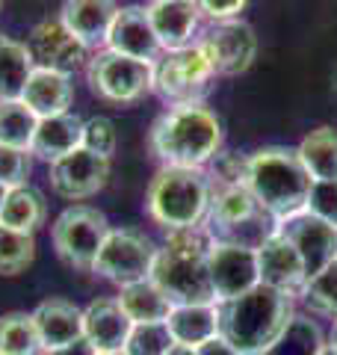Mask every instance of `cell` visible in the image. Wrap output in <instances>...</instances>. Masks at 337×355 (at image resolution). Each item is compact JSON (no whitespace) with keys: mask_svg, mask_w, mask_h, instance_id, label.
Instances as JSON below:
<instances>
[{"mask_svg":"<svg viewBox=\"0 0 337 355\" xmlns=\"http://www.w3.org/2000/svg\"><path fill=\"white\" fill-rule=\"evenodd\" d=\"M293 320V302L275 287L257 284L219 308V338L240 355H263Z\"/></svg>","mask_w":337,"mask_h":355,"instance_id":"6da1fadb","label":"cell"},{"mask_svg":"<svg viewBox=\"0 0 337 355\" xmlns=\"http://www.w3.org/2000/svg\"><path fill=\"white\" fill-rule=\"evenodd\" d=\"M245 187L254 196L257 207H263L275 219H284L305 210L313 178L305 169L296 148L269 146L249 154Z\"/></svg>","mask_w":337,"mask_h":355,"instance_id":"7a4b0ae2","label":"cell"},{"mask_svg":"<svg viewBox=\"0 0 337 355\" xmlns=\"http://www.w3.org/2000/svg\"><path fill=\"white\" fill-rule=\"evenodd\" d=\"M222 121L205 104H178L154 121L151 151L166 166L201 169L219 154Z\"/></svg>","mask_w":337,"mask_h":355,"instance_id":"3957f363","label":"cell"},{"mask_svg":"<svg viewBox=\"0 0 337 355\" xmlns=\"http://www.w3.org/2000/svg\"><path fill=\"white\" fill-rule=\"evenodd\" d=\"M148 214L166 231L201 225L210 205V178L205 169H184V166H163L145 196Z\"/></svg>","mask_w":337,"mask_h":355,"instance_id":"277c9868","label":"cell"},{"mask_svg":"<svg viewBox=\"0 0 337 355\" xmlns=\"http://www.w3.org/2000/svg\"><path fill=\"white\" fill-rule=\"evenodd\" d=\"M110 234V222L98 207L71 205L56 216L51 228V240L56 254L77 270H92L95 258Z\"/></svg>","mask_w":337,"mask_h":355,"instance_id":"5b68a950","label":"cell"},{"mask_svg":"<svg viewBox=\"0 0 337 355\" xmlns=\"http://www.w3.org/2000/svg\"><path fill=\"white\" fill-rule=\"evenodd\" d=\"M86 80L92 92L112 104H133L154 86V65L121 57L116 51H98L86 62Z\"/></svg>","mask_w":337,"mask_h":355,"instance_id":"8992f818","label":"cell"},{"mask_svg":"<svg viewBox=\"0 0 337 355\" xmlns=\"http://www.w3.org/2000/svg\"><path fill=\"white\" fill-rule=\"evenodd\" d=\"M213 69L207 57L201 53L198 44H189L181 51H168L163 60L154 62V92L168 101L178 104H201L207 86H210Z\"/></svg>","mask_w":337,"mask_h":355,"instance_id":"52a82bcc","label":"cell"},{"mask_svg":"<svg viewBox=\"0 0 337 355\" xmlns=\"http://www.w3.org/2000/svg\"><path fill=\"white\" fill-rule=\"evenodd\" d=\"M157 258V246L151 237H145L137 228H110V234L101 246L95 266L98 275H104L107 282L125 287L133 282H142L151 275V266Z\"/></svg>","mask_w":337,"mask_h":355,"instance_id":"ba28073f","label":"cell"},{"mask_svg":"<svg viewBox=\"0 0 337 355\" xmlns=\"http://www.w3.org/2000/svg\"><path fill=\"white\" fill-rule=\"evenodd\" d=\"M148 279L160 287L172 305H216L207 275V258H189V254L157 249Z\"/></svg>","mask_w":337,"mask_h":355,"instance_id":"9c48e42d","label":"cell"},{"mask_svg":"<svg viewBox=\"0 0 337 355\" xmlns=\"http://www.w3.org/2000/svg\"><path fill=\"white\" fill-rule=\"evenodd\" d=\"M275 234L284 237L299 252L308 279H313L317 272H322L325 266L337 261V228L331 222L313 216L311 210H299L293 216L278 219Z\"/></svg>","mask_w":337,"mask_h":355,"instance_id":"30bf717a","label":"cell"},{"mask_svg":"<svg viewBox=\"0 0 337 355\" xmlns=\"http://www.w3.org/2000/svg\"><path fill=\"white\" fill-rule=\"evenodd\" d=\"M207 275L216 302H231V299L249 293L252 287L261 284V279H257V252L237 246V243L213 240L207 254Z\"/></svg>","mask_w":337,"mask_h":355,"instance_id":"8fae6325","label":"cell"},{"mask_svg":"<svg viewBox=\"0 0 337 355\" xmlns=\"http://www.w3.org/2000/svg\"><path fill=\"white\" fill-rule=\"evenodd\" d=\"M201 53L207 57L213 74H243L252 69L257 57V36L243 21H216L198 42Z\"/></svg>","mask_w":337,"mask_h":355,"instance_id":"7c38bea8","label":"cell"},{"mask_svg":"<svg viewBox=\"0 0 337 355\" xmlns=\"http://www.w3.org/2000/svg\"><path fill=\"white\" fill-rule=\"evenodd\" d=\"M110 178V157L86 151L83 146L71 154L51 163V187L56 196L69 198V202H83V198L104 190Z\"/></svg>","mask_w":337,"mask_h":355,"instance_id":"4fadbf2b","label":"cell"},{"mask_svg":"<svg viewBox=\"0 0 337 355\" xmlns=\"http://www.w3.org/2000/svg\"><path fill=\"white\" fill-rule=\"evenodd\" d=\"M27 48L39 69H51L62 74H71L74 69H80L86 60V48L71 36L69 27L60 18L39 21L27 39Z\"/></svg>","mask_w":337,"mask_h":355,"instance_id":"5bb4252c","label":"cell"},{"mask_svg":"<svg viewBox=\"0 0 337 355\" xmlns=\"http://www.w3.org/2000/svg\"><path fill=\"white\" fill-rule=\"evenodd\" d=\"M257 279H261V284L275 287L287 296H302L308 284L305 263H302L299 252L278 234H273L257 249Z\"/></svg>","mask_w":337,"mask_h":355,"instance_id":"9a60e30c","label":"cell"},{"mask_svg":"<svg viewBox=\"0 0 337 355\" xmlns=\"http://www.w3.org/2000/svg\"><path fill=\"white\" fill-rule=\"evenodd\" d=\"M107 51H116L121 57H130V60H142V62H151L157 60L160 53V42H157L154 30H151V21L145 6H125L119 9L116 18H112V27L107 33Z\"/></svg>","mask_w":337,"mask_h":355,"instance_id":"2e32d148","label":"cell"},{"mask_svg":"<svg viewBox=\"0 0 337 355\" xmlns=\"http://www.w3.org/2000/svg\"><path fill=\"white\" fill-rule=\"evenodd\" d=\"M145 12H148L151 30L166 53L193 44L201 18L196 0H154L151 6H145Z\"/></svg>","mask_w":337,"mask_h":355,"instance_id":"e0dca14e","label":"cell"},{"mask_svg":"<svg viewBox=\"0 0 337 355\" xmlns=\"http://www.w3.org/2000/svg\"><path fill=\"white\" fill-rule=\"evenodd\" d=\"M119 6L116 0H65L60 21L83 48H104Z\"/></svg>","mask_w":337,"mask_h":355,"instance_id":"ac0fdd59","label":"cell"},{"mask_svg":"<svg viewBox=\"0 0 337 355\" xmlns=\"http://www.w3.org/2000/svg\"><path fill=\"white\" fill-rule=\"evenodd\" d=\"M133 323L121 311L119 299H95L83 311V338L95 352H125Z\"/></svg>","mask_w":337,"mask_h":355,"instance_id":"d6986e66","label":"cell"},{"mask_svg":"<svg viewBox=\"0 0 337 355\" xmlns=\"http://www.w3.org/2000/svg\"><path fill=\"white\" fill-rule=\"evenodd\" d=\"M21 101L33 110L36 119H51V116H60V113H71V101H74L71 74L39 69L36 65L33 74L27 77Z\"/></svg>","mask_w":337,"mask_h":355,"instance_id":"ffe728a7","label":"cell"},{"mask_svg":"<svg viewBox=\"0 0 337 355\" xmlns=\"http://www.w3.org/2000/svg\"><path fill=\"white\" fill-rule=\"evenodd\" d=\"M33 326L42 349H56L83 338V311L69 299H48L33 311Z\"/></svg>","mask_w":337,"mask_h":355,"instance_id":"44dd1931","label":"cell"},{"mask_svg":"<svg viewBox=\"0 0 337 355\" xmlns=\"http://www.w3.org/2000/svg\"><path fill=\"white\" fill-rule=\"evenodd\" d=\"M254 210H257V202L245 184H210V205H207L205 225L213 234V240H216L228 228L249 219Z\"/></svg>","mask_w":337,"mask_h":355,"instance_id":"7402d4cb","label":"cell"},{"mask_svg":"<svg viewBox=\"0 0 337 355\" xmlns=\"http://www.w3.org/2000/svg\"><path fill=\"white\" fill-rule=\"evenodd\" d=\"M83 139V119L74 113H60L51 119H39L36 133L30 142V154H36L42 160H60L65 154H71L74 148H80Z\"/></svg>","mask_w":337,"mask_h":355,"instance_id":"603a6c76","label":"cell"},{"mask_svg":"<svg viewBox=\"0 0 337 355\" xmlns=\"http://www.w3.org/2000/svg\"><path fill=\"white\" fill-rule=\"evenodd\" d=\"M175 343L201 347L205 340L219 335V308L216 305H175L166 320Z\"/></svg>","mask_w":337,"mask_h":355,"instance_id":"cb8c5ba5","label":"cell"},{"mask_svg":"<svg viewBox=\"0 0 337 355\" xmlns=\"http://www.w3.org/2000/svg\"><path fill=\"white\" fill-rule=\"evenodd\" d=\"M116 299H119L121 311L128 314V320L133 326H139V323H166L168 314H172V308H175L151 279L125 284Z\"/></svg>","mask_w":337,"mask_h":355,"instance_id":"d4e9b609","label":"cell"},{"mask_svg":"<svg viewBox=\"0 0 337 355\" xmlns=\"http://www.w3.org/2000/svg\"><path fill=\"white\" fill-rule=\"evenodd\" d=\"M44 216H48L44 196L36 187H27V184L12 187L3 198V207H0V225L12 231H24V234H33L36 228H42Z\"/></svg>","mask_w":337,"mask_h":355,"instance_id":"484cf974","label":"cell"},{"mask_svg":"<svg viewBox=\"0 0 337 355\" xmlns=\"http://www.w3.org/2000/svg\"><path fill=\"white\" fill-rule=\"evenodd\" d=\"M36 69L27 42L0 36V101H21L27 77Z\"/></svg>","mask_w":337,"mask_h":355,"instance_id":"4316f807","label":"cell"},{"mask_svg":"<svg viewBox=\"0 0 337 355\" xmlns=\"http://www.w3.org/2000/svg\"><path fill=\"white\" fill-rule=\"evenodd\" d=\"M296 151L313 181H337V128L311 130Z\"/></svg>","mask_w":337,"mask_h":355,"instance_id":"83f0119b","label":"cell"},{"mask_svg":"<svg viewBox=\"0 0 337 355\" xmlns=\"http://www.w3.org/2000/svg\"><path fill=\"white\" fill-rule=\"evenodd\" d=\"M0 352L3 355H39L42 343L33 326V314L9 311L0 317Z\"/></svg>","mask_w":337,"mask_h":355,"instance_id":"f1b7e54d","label":"cell"},{"mask_svg":"<svg viewBox=\"0 0 337 355\" xmlns=\"http://www.w3.org/2000/svg\"><path fill=\"white\" fill-rule=\"evenodd\" d=\"M39 119L24 101H0V146L30 151Z\"/></svg>","mask_w":337,"mask_h":355,"instance_id":"f546056e","label":"cell"},{"mask_svg":"<svg viewBox=\"0 0 337 355\" xmlns=\"http://www.w3.org/2000/svg\"><path fill=\"white\" fill-rule=\"evenodd\" d=\"M325 347L320 338L317 323H311L308 317H296L290 320V326L281 331V338L269 347L263 355H317Z\"/></svg>","mask_w":337,"mask_h":355,"instance_id":"4dcf8cb0","label":"cell"},{"mask_svg":"<svg viewBox=\"0 0 337 355\" xmlns=\"http://www.w3.org/2000/svg\"><path fill=\"white\" fill-rule=\"evenodd\" d=\"M36 258V240L24 231L0 225V275H18Z\"/></svg>","mask_w":337,"mask_h":355,"instance_id":"1f68e13d","label":"cell"},{"mask_svg":"<svg viewBox=\"0 0 337 355\" xmlns=\"http://www.w3.org/2000/svg\"><path fill=\"white\" fill-rule=\"evenodd\" d=\"M302 299L311 311H317L322 317L337 320V261L329 263L322 272H317L313 279H308Z\"/></svg>","mask_w":337,"mask_h":355,"instance_id":"d6a6232c","label":"cell"},{"mask_svg":"<svg viewBox=\"0 0 337 355\" xmlns=\"http://www.w3.org/2000/svg\"><path fill=\"white\" fill-rule=\"evenodd\" d=\"M175 347V338L166 323H139L130 329L125 355H166Z\"/></svg>","mask_w":337,"mask_h":355,"instance_id":"836d02e7","label":"cell"},{"mask_svg":"<svg viewBox=\"0 0 337 355\" xmlns=\"http://www.w3.org/2000/svg\"><path fill=\"white\" fill-rule=\"evenodd\" d=\"M80 146L92 154H101V157H112V151L119 146V133H116V125L112 119L107 116H92L83 121V139Z\"/></svg>","mask_w":337,"mask_h":355,"instance_id":"e575fe53","label":"cell"},{"mask_svg":"<svg viewBox=\"0 0 337 355\" xmlns=\"http://www.w3.org/2000/svg\"><path fill=\"white\" fill-rule=\"evenodd\" d=\"M27 175H30V151L0 146V184L12 190V187L27 184Z\"/></svg>","mask_w":337,"mask_h":355,"instance_id":"d590c367","label":"cell"},{"mask_svg":"<svg viewBox=\"0 0 337 355\" xmlns=\"http://www.w3.org/2000/svg\"><path fill=\"white\" fill-rule=\"evenodd\" d=\"M305 210L337 228V181H313Z\"/></svg>","mask_w":337,"mask_h":355,"instance_id":"8d00e7d4","label":"cell"},{"mask_svg":"<svg viewBox=\"0 0 337 355\" xmlns=\"http://www.w3.org/2000/svg\"><path fill=\"white\" fill-rule=\"evenodd\" d=\"M245 163L249 157H240V154H216L213 157V181L210 184H245Z\"/></svg>","mask_w":337,"mask_h":355,"instance_id":"74e56055","label":"cell"},{"mask_svg":"<svg viewBox=\"0 0 337 355\" xmlns=\"http://www.w3.org/2000/svg\"><path fill=\"white\" fill-rule=\"evenodd\" d=\"M196 3L201 12L210 15L213 21H234L243 12L245 0H196Z\"/></svg>","mask_w":337,"mask_h":355,"instance_id":"f35d334b","label":"cell"},{"mask_svg":"<svg viewBox=\"0 0 337 355\" xmlns=\"http://www.w3.org/2000/svg\"><path fill=\"white\" fill-rule=\"evenodd\" d=\"M196 355H240L237 349H234L231 347V343L228 340H225V338H210V340H205V343H201V347H196Z\"/></svg>","mask_w":337,"mask_h":355,"instance_id":"ab89813d","label":"cell"},{"mask_svg":"<svg viewBox=\"0 0 337 355\" xmlns=\"http://www.w3.org/2000/svg\"><path fill=\"white\" fill-rule=\"evenodd\" d=\"M44 355H98L92 349V343H89L86 338L74 340V343H65V347H56V349H44Z\"/></svg>","mask_w":337,"mask_h":355,"instance_id":"60d3db41","label":"cell"},{"mask_svg":"<svg viewBox=\"0 0 337 355\" xmlns=\"http://www.w3.org/2000/svg\"><path fill=\"white\" fill-rule=\"evenodd\" d=\"M166 355H196V349H193V347H187V343H175V347L168 349Z\"/></svg>","mask_w":337,"mask_h":355,"instance_id":"b9f144b4","label":"cell"},{"mask_svg":"<svg viewBox=\"0 0 337 355\" xmlns=\"http://www.w3.org/2000/svg\"><path fill=\"white\" fill-rule=\"evenodd\" d=\"M317 355H337V349H334V347H329V343H325V347H322Z\"/></svg>","mask_w":337,"mask_h":355,"instance_id":"7bdbcfd3","label":"cell"},{"mask_svg":"<svg viewBox=\"0 0 337 355\" xmlns=\"http://www.w3.org/2000/svg\"><path fill=\"white\" fill-rule=\"evenodd\" d=\"M6 193H9V187L0 184V207H3V198H6Z\"/></svg>","mask_w":337,"mask_h":355,"instance_id":"ee69618b","label":"cell"},{"mask_svg":"<svg viewBox=\"0 0 337 355\" xmlns=\"http://www.w3.org/2000/svg\"><path fill=\"white\" fill-rule=\"evenodd\" d=\"M329 347H334V349H337V323H334V331H331V343H329Z\"/></svg>","mask_w":337,"mask_h":355,"instance_id":"f6af8a7d","label":"cell"},{"mask_svg":"<svg viewBox=\"0 0 337 355\" xmlns=\"http://www.w3.org/2000/svg\"><path fill=\"white\" fill-rule=\"evenodd\" d=\"M331 89H334V95H337V69L331 71Z\"/></svg>","mask_w":337,"mask_h":355,"instance_id":"bcb514c9","label":"cell"},{"mask_svg":"<svg viewBox=\"0 0 337 355\" xmlns=\"http://www.w3.org/2000/svg\"><path fill=\"white\" fill-rule=\"evenodd\" d=\"M98 355H125V352H98Z\"/></svg>","mask_w":337,"mask_h":355,"instance_id":"7dc6e473","label":"cell"},{"mask_svg":"<svg viewBox=\"0 0 337 355\" xmlns=\"http://www.w3.org/2000/svg\"><path fill=\"white\" fill-rule=\"evenodd\" d=\"M0 3H3V0H0Z\"/></svg>","mask_w":337,"mask_h":355,"instance_id":"c3c4849f","label":"cell"},{"mask_svg":"<svg viewBox=\"0 0 337 355\" xmlns=\"http://www.w3.org/2000/svg\"><path fill=\"white\" fill-rule=\"evenodd\" d=\"M0 355H3V352H0Z\"/></svg>","mask_w":337,"mask_h":355,"instance_id":"681fc988","label":"cell"}]
</instances>
